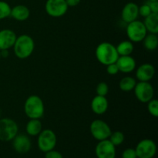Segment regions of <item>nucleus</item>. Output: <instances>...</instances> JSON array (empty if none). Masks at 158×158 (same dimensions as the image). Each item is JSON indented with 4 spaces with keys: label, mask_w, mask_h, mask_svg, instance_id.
<instances>
[{
    "label": "nucleus",
    "mask_w": 158,
    "mask_h": 158,
    "mask_svg": "<svg viewBox=\"0 0 158 158\" xmlns=\"http://www.w3.org/2000/svg\"><path fill=\"white\" fill-rule=\"evenodd\" d=\"M89 131L94 138L98 141L108 139L112 133L109 125L100 119L94 120L90 123Z\"/></svg>",
    "instance_id": "obj_7"
},
{
    "label": "nucleus",
    "mask_w": 158,
    "mask_h": 158,
    "mask_svg": "<svg viewBox=\"0 0 158 158\" xmlns=\"http://www.w3.org/2000/svg\"><path fill=\"white\" fill-rule=\"evenodd\" d=\"M95 54L97 60L105 66L116 63L119 57L116 46L108 42L100 43L96 49Z\"/></svg>",
    "instance_id": "obj_2"
},
{
    "label": "nucleus",
    "mask_w": 158,
    "mask_h": 158,
    "mask_svg": "<svg viewBox=\"0 0 158 158\" xmlns=\"http://www.w3.org/2000/svg\"><path fill=\"white\" fill-rule=\"evenodd\" d=\"M29 9L24 5H17L11 9L10 16L17 21H25L29 19Z\"/></svg>",
    "instance_id": "obj_18"
},
{
    "label": "nucleus",
    "mask_w": 158,
    "mask_h": 158,
    "mask_svg": "<svg viewBox=\"0 0 158 158\" xmlns=\"http://www.w3.org/2000/svg\"><path fill=\"white\" fill-rule=\"evenodd\" d=\"M81 0H66L68 7H75L80 4Z\"/></svg>",
    "instance_id": "obj_33"
},
{
    "label": "nucleus",
    "mask_w": 158,
    "mask_h": 158,
    "mask_svg": "<svg viewBox=\"0 0 158 158\" xmlns=\"http://www.w3.org/2000/svg\"><path fill=\"white\" fill-rule=\"evenodd\" d=\"M126 32L128 39L132 43L142 42L148 34V31L143 23L139 20H134L128 23Z\"/></svg>",
    "instance_id": "obj_5"
},
{
    "label": "nucleus",
    "mask_w": 158,
    "mask_h": 158,
    "mask_svg": "<svg viewBox=\"0 0 158 158\" xmlns=\"http://www.w3.org/2000/svg\"><path fill=\"white\" fill-rule=\"evenodd\" d=\"M24 111L29 119H40L45 113V106L41 97L31 95L26 99L24 103Z\"/></svg>",
    "instance_id": "obj_3"
},
{
    "label": "nucleus",
    "mask_w": 158,
    "mask_h": 158,
    "mask_svg": "<svg viewBox=\"0 0 158 158\" xmlns=\"http://www.w3.org/2000/svg\"><path fill=\"white\" fill-rule=\"evenodd\" d=\"M119 56H131L134 52V43L130 40H124L116 46Z\"/></svg>",
    "instance_id": "obj_21"
},
{
    "label": "nucleus",
    "mask_w": 158,
    "mask_h": 158,
    "mask_svg": "<svg viewBox=\"0 0 158 158\" xmlns=\"http://www.w3.org/2000/svg\"><path fill=\"white\" fill-rule=\"evenodd\" d=\"M135 151L138 158H153L157 152V145L151 139H143L137 143Z\"/></svg>",
    "instance_id": "obj_10"
},
{
    "label": "nucleus",
    "mask_w": 158,
    "mask_h": 158,
    "mask_svg": "<svg viewBox=\"0 0 158 158\" xmlns=\"http://www.w3.org/2000/svg\"><path fill=\"white\" fill-rule=\"evenodd\" d=\"M96 92L98 96H102V97H106L109 92V86L107 83L105 82H100L98 83L96 88Z\"/></svg>",
    "instance_id": "obj_27"
},
{
    "label": "nucleus",
    "mask_w": 158,
    "mask_h": 158,
    "mask_svg": "<svg viewBox=\"0 0 158 158\" xmlns=\"http://www.w3.org/2000/svg\"><path fill=\"white\" fill-rule=\"evenodd\" d=\"M147 4L149 6L151 12L158 13V1H148Z\"/></svg>",
    "instance_id": "obj_32"
},
{
    "label": "nucleus",
    "mask_w": 158,
    "mask_h": 158,
    "mask_svg": "<svg viewBox=\"0 0 158 158\" xmlns=\"http://www.w3.org/2000/svg\"><path fill=\"white\" fill-rule=\"evenodd\" d=\"M122 158H137L135 149L134 148H127L122 154Z\"/></svg>",
    "instance_id": "obj_29"
},
{
    "label": "nucleus",
    "mask_w": 158,
    "mask_h": 158,
    "mask_svg": "<svg viewBox=\"0 0 158 158\" xmlns=\"http://www.w3.org/2000/svg\"><path fill=\"white\" fill-rule=\"evenodd\" d=\"M12 48L15 56L24 60L32 54L35 49V42L30 35L23 34L17 36Z\"/></svg>",
    "instance_id": "obj_1"
},
{
    "label": "nucleus",
    "mask_w": 158,
    "mask_h": 158,
    "mask_svg": "<svg viewBox=\"0 0 158 158\" xmlns=\"http://www.w3.org/2000/svg\"><path fill=\"white\" fill-rule=\"evenodd\" d=\"M45 158H63V155L59 151H55V150H51V151L46 152L45 154Z\"/></svg>",
    "instance_id": "obj_31"
},
{
    "label": "nucleus",
    "mask_w": 158,
    "mask_h": 158,
    "mask_svg": "<svg viewBox=\"0 0 158 158\" xmlns=\"http://www.w3.org/2000/svg\"><path fill=\"white\" fill-rule=\"evenodd\" d=\"M56 135L50 129L43 130L38 135L37 145L39 149L44 153L53 150L56 145Z\"/></svg>",
    "instance_id": "obj_6"
},
{
    "label": "nucleus",
    "mask_w": 158,
    "mask_h": 158,
    "mask_svg": "<svg viewBox=\"0 0 158 158\" xmlns=\"http://www.w3.org/2000/svg\"><path fill=\"white\" fill-rule=\"evenodd\" d=\"M108 106H109V103L106 97L97 95L94 97L91 102V109L93 112L97 115L105 114L107 110Z\"/></svg>",
    "instance_id": "obj_17"
},
{
    "label": "nucleus",
    "mask_w": 158,
    "mask_h": 158,
    "mask_svg": "<svg viewBox=\"0 0 158 158\" xmlns=\"http://www.w3.org/2000/svg\"><path fill=\"white\" fill-rule=\"evenodd\" d=\"M2 58V57H1V53H0V59H1Z\"/></svg>",
    "instance_id": "obj_36"
},
{
    "label": "nucleus",
    "mask_w": 158,
    "mask_h": 158,
    "mask_svg": "<svg viewBox=\"0 0 158 158\" xmlns=\"http://www.w3.org/2000/svg\"><path fill=\"white\" fill-rule=\"evenodd\" d=\"M26 131L28 135L32 137L38 136L43 131V124L40 119H30L29 121L26 123Z\"/></svg>",
    "instance_id": "obj_20"
},
{
    "label": "nucleus",
    "mask_w": 158,
    "mask_h": 158,
    "mask_svg": "<svg viewBox=\"0 0 158 158\" xmlns=\"http://www.w3.org/2000/svg\"><path fill=\"white\" fill-rule=\"evenodd\" d=\"M13 149L19 154H26L32 147V143L29 137L26 134H17L12 140Z\"/></svg>",
    "instance_id": "obj_12"
},
{
    "label": "nucleus",
    "mask_w": 158,
    "mask_h": 158,
    "mask_svg": "<svg viewBox=\"0 0 158 158\" xmlns=\"http://www.w3.org/2000/svg\"><path fill=\"white\" fill-rule=\"evenodd\" d=\"M151 13H152V12H151L149 6L147 3L142 5V6H140L139 7V15H141L142 17H144L145 18V17L149 15Z\"/></svg>",
    "instance_id": "obj_28"
},
{
    "label": "nucleus",
    "mask_w": 158,
    "mask_h": 158,
    "mask_svg": "<svg viewBox=\"0 0 158 158\" xmlns=\"http://www.w3.org/2000/svg\"><path fill=\"white\" fill-rule=\"evenodd\" d=\"M19 126L16 122L10 118L0 119V140L9 142L18 134Z\"/></svg>",
    "instance_id": "obj_4"
},
{
    "label": "nucleus",
    "mask_w": 158,
    "mask_h": 158,
    "mask_svg": "<svg viewBox=\"0 0 158 158\" xmlns=\"http://www.w3.org/2000/svg\"><path fill=\"white\" fill-rule=\"evenodd\" d=\"M142 42L143 43L144 48L148 50L154 51L157 49L158 46V37L157 34H147Z\"/></svg>",
    "instance_id": "obj_22"
},
{
    "label": "nucleus",
    "mask_w": 158,
    "mask_h": 158,
    "mask_svg": "<svg viewBox=\"0 0 158 158\" xmlns=\"http://www.w3.org/2000/svg\"><path fill=\"white\" fill-rule=\"evenodd\" d=\"M155 74V68L152 64L143 63L137 68L136 71V78L141 82H149Z\"/></svg>",
    "instance_id": "obj_16"
},
{
    "label": "nucleus",
    "mask_w": 158,
    "mask_h": 158,
    "mask_svg": "<svg viewBox=\"0 0 158 158\" xmlns=\"http://www.w3.org/2000/svg\"><path fill=\"white\" fill-rule=\"evenodd\" d=\"M137 158H138V157H137Z\"/></svg>",
    "instance_id": "obj_38"
},
{
    "label": "nucleus",
    "mask_w": 158,
    "mask_h": 158,
    "mask_svg": "<svg viewBox=\"0 0 158 158\" xmlns=\"http://www.w3.org/2000/svg\"><path fill=\"white\" fill-rule=\"evenodd\" d=\"M137 82L134 77H125L119 83V87L123 92H131L134 90Z\"/></svg>",
    "instance_id": "obj_23"
},
{
    "label": "nucleus",
    "mask_w": 158,
    "mask_h": 158,
    "mask_svg": "<svg viewBox=\"0 0 158 158\" xmlns=\"http://www.w3.org/2000/svg\"><path fill=\"white\" fill-rule=\"evenodd\" d=\"M148 1H158V0H148Z\"/></svg>",
    "instance_id": "obj_35"
},
{
    "label": "nucleus",
    "mask_w": 158,
    "mask_h": 158,
    "mask_svg": "<svg viewBox=\"0 0 158 158\" xmlns=\"http://www.w3.org/2000/svg\"><path fill=\"white\" fill-rule=\"evenodd\" d=\"M16 38V34L11 29H4L0 30V50L12 48Z\"/></svg>",
    "instance_id": "obj_15"
},
{
    "label": "nucleus",
    "mask_w": 158,
    "mask_h": 158,
    "mask_svg": "<svg viewBox=\"0 0 158 158\" xmlns=\"http://www.w3.org/2000/svg\"><path fill=\"white\" fill-rule=\"evenodd\" d=\"M66 0H47L45 5L46 13L53 18L63 16L68 10Z\"/></svg>",
    "instance_id": "obj_8"
},
{
    "label": "nucleus",
    "mask_w": 158,
    "mask_h": 158,
    "mask_svg": "<svg viewBox=\"0 0 158 158\" xmlns=\"http://www.w3.org/2000/svg\"><path fill=\"white\" fill-rule=\"evenodd\" d=\"M109 140L114 145L115 147L119 146V145L122 144L124 141V134L121 132V131H115V132L111 133L110 136Z\"/></svg>",
    "instance_id": "obj_24"
},
{
    "label": "nucleus",
    "mask_w": 158,
    "mask_h": 158,
    "mask_svg": "<svg viewBox=\"0 0 158 158\" xmlns=\"http://www.w3.org/2000/svg\"><path fill=\"white\" fill-rule=\"evenodd\" d=\"M95 153L97 158H115L116 147L109 139L100 140L96 146Z\"/></svg>",
    "instance_id": "obj_11"
},
{
    "label": "nucleus",
    "mask_w": 158,
    "mask_h": 158,
    "mask_svg": "<svg viewBox=\"0 0 158 158\" xmlns=\"http://www.w3.org/2000/svg\"><path fill=\"white\" fill-rule=\"evenodd\" d=\"M138 16L139 6L134 2L127 3L121 11V19L126 23L137 20Z\"/></svg>",
    "instance_id": "obj_13"
},
{
    "label": "nucleus",
    "mask_w": 158,
    "mask_h": 158,
    "mask_svg": "<svg viewBox=\"0 0 158 158\" xmlns=\"http://www.w3.org/2000/svg\"><path fill=\"white\" fill-rule=\"evenodd\" d=\"M106 72L109 75H117L120 71H119L118 66L116 64V63H111V64H109L106 66Z\"/></svg>",
    "instance_id": "obj_30"
},
{
    "label": "nucleus",
    "mask_w": 158,
    "mask_h": 158,
    "mask_svg": "<svg viewBox=\"0 0 158 158\" xmlns=\"http://www.w3.org/2000/svg\"><path fill=\"white\" fill-rule=\"evenodd\" d=\"M0 114H1V112H0Z\"/></svg>",
    "instance_id": "obj_37"
},
{
    "label": "nucleus",
    "mask_w": 158,
    "mask_h": 158,
    "mask_svg": "<svg viewBox=\"0 0 158 158\" xmlns=\"http://www.w3.org/2000/svg\"><path fill=\"white\" fill-rule=\"evenodd\" d=\"M0 53H1V57L6 58V57L9 56V49H3V50H0Z\"/></svg>",
    "instance_id": "obj_34"
},
{
    "label": "nucleus",
    "mask_w": 158,
    "mask_h": 158,
    "mask_svg": "<svg viewBox=\"0 0 158 158\" xmlns=\"http://www.w3.org/2000/svg\"><path fill=\"white\" fill-rule=\"evenodd\" d=\"M116 64L118 66L119 71L123 73H131L136 69L137 63L131 56H121L117 59Z\"/></svg>",
    "instance_id": "obj_14"
},
{
    "label": "nucleus",
    "mask_w": 158,
    "mask_h": 158,
    "mask_svg": "<svg viewBox=\"0 0 158 158\" xmlns=\"http://www.w3.org/2000/svg\"><path fill=\"white\" fill-rule=\"evenodd\" d=\"M11 6L6 2L0 1V20L4 19L10 16Z\"/></svg>",
    "instance_id": "obj_25"
},
{
    "label": "nucleus",
    "mask_w": 158,
    "mask_h": 158,
    "mask_svg": "<svg viewBox=\"0 0 158 158\" xmlns=\"http://www.w3.org/2000/svg\"><path fill=\"white\" fill-rule=\"evenodd\" d=\"M148 109L150 114L154 117H158V101L153 98L148 103Z\"/></svg>",
    "instance_id": "obj_26"
},
{
    "label": "nucleus",
    "mask_w": 158,
    "mask_h": 158,
    "mask_svg": "<svg viewBox=\"0 0 158 158\" xmlns=\"http://www.w3.org/2000/svg\"><path fill=\"white\" fill-rule=\"evenodd\" d=\"M134 90L137 99L141 103H148L154 98V89L149 82L139 81L136 84Z\"/></svg>",
    "instance_id": "obj_9"
},
{
    "label": "nucleus",
    "mask_w": 158,
    "mask_h": 158,
    "mask_svg": "<svg viewBox=\"0 0 158 158\" xmlns=\"http://www.w3.org/2000/svg\"><path fill=\"white\" fill-rule=\"evenodd\" d=\"M148 32L150 33H158V13H151L145 17L143 22Z\"/></svg>",
    "instance_id": "obj_19"
}]
</instances>
